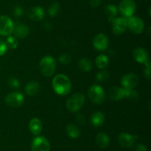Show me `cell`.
I'll return each mask as SVG.
<instances>
[{
	"instance_id": "cell-27",
	"label": "cell",
	"mask_w": 151,
	"mask_h": 151,
	"mask_svg": "<svg viewBox=\"0 0 151 151\" xmlns=\"http://www.w3.org/2000/svg\"><path fill=\"white\" fill-rule=\"evenodd\" d=\"M110 77L109 72L106 70H101L99 73H97L96 75V79L100 82H103V81H107Z\"/></svg>"
},
{
	"instance_id": "cell-4",
	"label": "cell",
	"mask_w": 151,
	"mask_h": 151,
	"mask_svg": "<svg viewBox=\"0 0 151 151\" xmlns=\"http://www.w3.org/2000/svg\"><path fill=\"white\" fill-rule=\"evenodd\" d=\"M88 96L89 99L95 104L103 103L106 99V93L103 87L97 84H94L89 87L88 90Z\"/></svg>"
},
{
	"instance_id": "cell-2",
	"label": "cell",
	"mask_w": 151,
	"mask_h": 151,
	"mask_svg": "<svg viewBox=\"0 0 151 151\" xmlns=\"http://www.w3.org/2000/svg\"><path fill=\"white\" fill-rule=\"evenodd\" d=\"M41 72L44 76L50 77L54 74L56 68L55 60L51 56H45L41 59L39 63Z\"/></svg>"
},
{
	"instance_id": "cell-34",
	"label": "cell",
	"mask_w": 151,
	"mask_h": 151,
	"mask_svg": "<svg viewBox=\"0 0 151 151\" xmlns=\"http://www.w3.org/2000/svg\"><path fill=\"white\" fill-rule=\"evenodd\" d=\"M77 121H78L79 124H83L85 123V118L83 115L81 114H78L77 115Z\"/></svg>"
},
{
	"instance_id": "cell-23",
	"label": "cell",
	"mask_w": 151,
	"mask_h": 151,
	"mask_svg": "<svg viewBox=\"0 0 151 151\" xmlns=\"http://www.w3.org/2000/svg\"><path fill=\"white\" fill-rule=\"evenodd\" d=\"M78 66L81 70L83 72H89L92 68V63L88 58H82L79 60Z\"/></svg>"
},
{
	"instance_id": "cell-28",
	"label": "cell",
	"mask_w": 151,
	"mask_h": 151,
	"mask_svg": "<svg viewBox=\"0 0 151 151\" xmlns=\"http://www.w3.org/2000/svg\"><path fill=\"white\" fill-rule=\"evenodd\" d=\"M5 43L7 44V48L9 47L10 49H13V50L16 49L18 47V44H19L17 39L14 36H9L7 38V41H5Z\"/></svg>"
},
{
	"instance_id": "cell-5",
	"label": "cell",
	"mask_w": 151,
	"mask_h": 151,
	"mask_svg": "<svg viewBox=\"0 0 151 151\" xmlns=\"http://www.w3.org/2000/svg\"><path fill=\"white\" fill-rule=\"evenodd\" d=\"M14 23L9 16H0V34L2 36H10L14 30Z\"/></svg>"
},
{
	"instance_id": "cell-20",
	"label": "cell",
	"mask_w": 151,
	"mask_h": 151,
	"mask_svg": "<svg viewBox=\"0 0 151 151\" xmlns=\"http://www.w3.org/2000/svg\"><path fill=\"white\" fill-rule=\"evenodd\" d=\"M105 121V115L100 111H96L92 114L91 117V123L96 127L103 125Z\"/></svg>"
},
{
	"instance_id": "cell-1",
	"label": "cell",
	"mask_w": 151,
	"mask_h": 151,
	"mask_svg": "<svg viewBox=\"0 0 151 151\" xmlns=\"http://www.w3.org/2000/svg\"><path fill=\"white\" fill-rule=\"evenodd\" d=\"M52 87L54 91L59 96H66L72 88L70 79L65 74H58L52 79Z\"/></svg>"
},
{
	"instance_id": "cell-21",
	"label": "cell",
	"mask_w": 151,
	"mask_h": 151,
	"mask_svg": "<svg viewBox=\"0 0 151 151\" xmlns=\"http://www.w3.org/2000/svg\"><path fill=\"white\" fill-rule=\"evenodd\" d=\"M109 142H110V139L106 133L101 132L97 134L96 137V143L100 148H106V147L109 146Z\"/></svg>"
},
{
	"instance_id": "cell-25",
	"label": "cell",
	"mask_w": 151,
	"mask_h": 151,
	"mask_svg": "<svg viewBox=\"0 0 151 151\" xmlns=\"http://www.w3.org/2000/svg\"><path fill=\"white\" fill-rule=\"evenodd\" d=\"M96 66L100 69H104L108 66L109 63V59L106 55L101 54L97 57L95 60Z\"/></svg>"
},
{
	"instance_id": "cell-18",
	"label": "cell",
	"mask_w": 151,
	"mask_h": 151,
	"mask_svg": "<svg viewBox=\"0 0 151 151\" xmlns=\"http://www.w3.org/2000/svg\"><path fill=\"white\" fill-rule=\"evenodd\" d=\"M13 33L17 38H23L27 36L29 33V29L27 25L19 24V25H17L16 27H14Z\"/></svg>"
},
{
	"instance_id": "cell-24",
	"label": "cell",
	"mask_w": 151,
	"mask_h": 151,
	"mask_svg": "<svg viewBox=\"0 0 151 151\" xmlns=\"http://www.w3.org/2000/svg\"><path fill=\"white\" fill-rule=\"evenodd\" d=\"M105 13H106L109 22H111L117 15V8L113 4H109L105 8Z\"/></svg>"
},
{
	"instance_id": "cell-22",
	"label": "cell",
	"mask_w": 151,
	"mask_h": 151,
	"mask_svg": "<svg viewBox=\"0 0 151 151\" xmlns=\"http://www.w3.org/2000/svg\"><path fill=\"white\" fill-rule=\"evenodd\" d=\"M66 131L68 136L72 139H77L81 136V130L79 127L74 124H69L66 126Z\"/></svg>"
},
{
	"instance_id": "cell-31",
	"label": "cell",
	"mask_w": 151,
	"mask_h": 151,
	"mask_svg": "<svg viewBox=\"0 0 151 151\" xmlns=\"http://www.w3.org/2000/svg\"><path fill=\"white\" fill-rule=\"evenodd\" d=\"M7 50V44L4 41H0V56H3L6 53Z\"/></svg>"
},
{
	"instance_id": "cell-10",
	"label": "cell",
	"mask_w": 151,
	"mask_h": 151,
	"mask_svg": "<svg viewBox=\"0 0 151 151\" xmlns=\"http://www.w3.org/2000/svg\"><path fill=\"white\" fill-rule=\"evenodd\" d=\"M112 32L115 35H121L128 28L127 19L124 17L115 18L111 22Z\"/></svg>"
},
{
	"instance_id": "cell-9",
	"label": "cell",
	"mask_w": 151,
	"mask_h": 151,
	"mask_svg": "<svg viewBox=\"0 0 151 151\" xmlns=\"http://www.w3.org/2000/svg\"><path fill=\"white\" fill-rule=\"evenodd\" d=\"M32 151H50V144L48 139L44 136H37L31 144Z\"/></svg>"
},
{
	"instance_id": "cell-8",
	"label": "cell",
	"mask_w": 151,
	"mask_h": 151,
	"mask_svg": "<svg viewBox=\"0 0 151 151\" xmlns=\"http://www.w3.org/2000/svg\"><path fill=\"white\" fill-rule=\"evenodd\" d=\"M24 97L19 92H13L6 96L4 102L8 106L12 107H19L24 103Z\"/></svg>"
},
{
	"instance_id": "cell-36",
	"label": "cell",
	"mask_w": 151,
	"mask_h": 151,
	"mask_svg": "<svg viewBox=\"0 0 151 151\" xmlns=\"http://www.w3.org/2000/svg\"><path fill=\"white\" fill-rule=\"evenodd\" d=\"M145 75L147 77L148 79L150 78V67H146L145 70Z\"/></svg>"
},
{
	"instance_id": "cell-33",
	"label": "cell",
	"mask_w": 151,
	"mask_h": 151,
	"mask_svg": "<svg viewBox=\"0 0 151 151\" xmlns=\"http://www.w3.org/2000/svg\"><path fill=\"white\" fill-rule=\"evenodd\" d=\"M136 151H147V147L143 144H138L136 147Z\"/></svg>"
},
{
	"instance_id": "cell-7",
	"label": "cell",
	"mask_w": 151,
	"mask_h": 151,
	"mask_svg": "<svg viewBox=\"0 0 151 151\" xmlns=\"http://www.w3.org/2000/svg\"><path fill=\"white\" fill-rule=\"evenodd\" d=\"M137 5L134 0H122L119 6V12L123 15L125 18H129L133 16L135 12Z\"/></svg>"
},
{
	"instance_id": "cell-11",
	"label": "cell",
	"mask_w": 151,
	"mask_h": 151,
	"mask_svg": "<svg viewBox=\"0 0 151 151\" xmlns=\"http://www.w3.org/2000/svg\"><path fill=\"white\" fill-rule=\"evenodd\" d=\"M139 82V77L135 73H128L121 78V84L125 89H134Z\"/></svg>"
},
{
	"instance_id": "cell-19",
	"label": "cell",
	"mask_w": 151,
	"mask_h": 151,
	"mask_svg": "<svg viewBox=\"0 0 151 151\" xmlns=\"http://www.w3.org/2000/svg\"><path fill=\"white\" fill-rule=\"evenodd\" d=\"M40 90V84L37 81H31L26 84L24 88L25 93L29 96H35Z\"/></svg>"
},
{
	"instance_id": "cell-13",
	"label": "cell",
	"mask_w": 151,
	"mask_h": 151,
	"mask_svg": "<svg viewBox=\"0 0 151 151\" xmlns=\"http://www.w3.org/2000/svg\"><path fill=\"white\" fill-rule=\"evenodd\" d=\"M137 139V136H132L128 133H122L118 136V142L121 146L130 148L134 144Z\"/></svg>"
},
{
	"instance_id": "cell-30",
	"label": "cell",
	"mask_w": 151,
	"mask_h": 151,
	"mask_svg": "<svg viewBox=\"0 0 151 151\" xmlns=\"http://www.w3.org/2000/svg\"><path fill=\"white\" fill-rule=\"evenodd\" d=\"M71 56L69 54L66 53H63L59 56V62L62 64V65H68L71 62Z\"/></svg>"
},
{
	"instance_id": "cell-17",
	"label": "cell",
	"mask_w": 151,
	"mask_h": 151,
	"mask_svg": "<svg viewBox=\"0 0 151 151\" xmlns=\"http://www.w3.org/2000/svg\"><path fill=\"white\" fill-rule=\"evenodd\" d=\"M29 129L32 134L35 135V136H38V135L41 134V131H42V122L39 118H32L29 122Z\"/></svg>"
},
{
	"instance_id": "cell-26",
	"label": "cell",
	"mask_w": 151,
	"mask_h": 151,
	"mask_svg": "<svg viewBox=\"0 0 151 151\" xmlns=\"http://www.w3.org/2000/svg\"><path fill=\"white\" fill-rule=\"evenodd\" d=\"M60 4L58 2H53L51 5L50 6L48 9V13L49 15L52 17H55L56 15L58 14V13L60 12Z\"/></svg>"
},
{
	"instance_id": "cell-29",
	"label": "cell",
	"mask_w": 151,
	"mask_h": 151,
	"mask_svg": "<svg viewBox=\"0 0 151 151\" xmlns=\"http://www.w3.org/2000/svg\"><path fill=\"white\" fill-rule=\"evenodd\" d=\"M7 84L11 88H18L19 87V85H20L19 80L17 78H14V77H10V78H8V80H7Z\"/></svg>"
},
{
	"instance_id": "cell-15",
	"label": "cell",
	"mask_w": 151,
	"mask_h": 151,
	"mask_svg": "<svg viewBox=\"0 0 151 151\" xmlns=\"http://www.w3.org/2000/svg\"><path fill=\"white\" fill-rule=\"evenodd\" d=\"M109 96L112 100L119 101L125 98V89L114 86L109 90Z\"/></svg>"
},
{
	"instance_id": "cell-14",
	"label": "cell",
	"mask_w": 151,
	"mask_h": 151,
	"mask_svg": "<svg viewBox=\"0 0 151 151\" xmlns=\"http://www.w3.org/2000/svg\"><path fill=\"white\" fill-rule=\"evenodd\" d=\"M133 58L134 60L137 61V62L141 64H145L146 62H148L149 54L147 51L142 47H137L133 51Z\"/></svg>"
},
{
	"instance_id": "cell-3",
	"label": "cell",
	"mask_w": 151,
	"mask_h": 151,
	"mask_svg": "<svg viewBox=\"0 0 151 151\" xmlns=\"http://www.w3.org/2000/svg\"><path fill=\"white\" fill-rule=\"evenodd\" d=\"M85 102V96L81 93L72 95L66 101V107L70 112L76 113L81 109Z\"/></svg>"
},
{
	"instance_id": "cell-6",
	"label": "cell",
	"mask_w": 151,
	"mask_h": 151,
	"mask_svg": "<svg viewBox=\"0 0 151 151\" xmlns=\"http://www.w3.org/2000/svg\"><path fill=\"white\" fill-rule=\"evenodd\" d=\"M128 28L136 34H140L142 33L145 28V24L142 19L138 16H131L127 18Z\"/></svg>"
},
{
	"instance_id": "cell-35",
	"label": "cell",
	"mask_w": 151,
	"mask_h": 151,
	"mask_svg": "<svg viewBox=\"0 0 151 151\" xmlns=\"http://www.w3.org/2000/svg\"><path fill=\"white\" fill-rule=\"evenodd\" d=\"M101 1L102 0H90V4H91V7H96L100 5Z\"/></svg>"
},
{
	"instance_id": "cell-12",
	"label": "cell",
	"mask_w": 151,
	"mask_h": 151,
	"mask_svg": "<svg viewBox=\"0 0 151 151\" xmlns=\"http://www.w3.org/2000/svg\"><path fill=\"white\" fill-rule=\"evenodd\" d=\"M93 45L96 50L103 51L106 50L109 46V38L107 36L103 33H99L95 36L93 39Z\"/></svg>"
},
{
	"instance_id": "cell-16",
	"label": "cell",
	"mask_w": 151,
	"mask_h": 151,
	"mask_svg": "<svg viewBox=\"0 0 151 151\" xmlns=\"http://www.w3.org/2000/svg\"><path fill=\"white\" fill-rule=\"evenodd\" d=\"M45 16L44 9L39 6H35L29 9L28 11V16L30 19L33 21H41L42 20Z\"/></svg>"
},
{
	"instance_id": "cell-32",
	"label": "cell",
	"mask_w": 151,
	"mask_h": 151,
	"mask_svg": "<svg viewBox=\"0 0 151 151\" xmlns=\"http://www.w3.org/2000/svg\"><path fill=\"white\" fill-rule=\"evenodd\" d=\"M13 13H14L15 16L19 17L21 15H22V13H23V10H22V8L20 6H16V7H15L14 10H13Z\"/></svg>"
}]
</instances>
